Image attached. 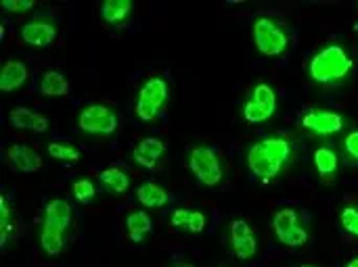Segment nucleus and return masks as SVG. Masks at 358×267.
<instances>
[{
  "label": "nucleus",
  "mask_w": 358,
  "mask_h": 267,
  "mask_svg": "<svg viewBox=\"0 0 358 267\" xmlns=\"http://www.w3.org/2000/svg\"><path fill=\"white\" fill-rule=\"evenodd\" d=\"M352 69V59L342 46H327L319 50L310 61V77L319 84H331L344 79Z\"/></svg>",
  "instance_id": "obj_1"
},
{
  "label": "nucleus",
  "mask_w": 358,
  "mask_h": 267,
  "mask_svg": "<svg viewBox=\"0 0 358 267\" xmlns=\"http://www.w3.org/2000/svg\"><path fill=\"white\" fill-rule=\"evenodd\" d=\"M168 98V84L164 77H149L136 94V115L141 121H153Z\"/></svg>",
  "instance_id": "obj_2"
},
{
  "label": "nucleus",
  "mask_w": 358,
  "mask_h": 267,
  "mask_svg": "<svg viewBox=\"0 0 358 267\" xmlns=\"http://www.w3.org/2000/svg\"><path fill=\"white\" fill-rule=\"evenodd\" d=\"M189 167L206 186H216L222 180V163L212 146H193L189 155Z\"/></svg>",
  "instance_id": "obj_3"
},
{
  "label": "nucleus",
  "mask_w": 358,
  "mask_h": 267,
  "mask_svg": "<svg viewBox=\"0 0 358 267\" xmlns=\"http://www.w3.org/2000/svg\"><path fill=\"white\" fill-rule=\"evenodd\" d=\"M254 42L258 46V50L266 56H277L281 54L287 44H289V38L287 33L268 17H260L256 23H254Z\"/></svg>",
  "instance_id": "obj_4"
},
{
  "label": "nucleus",
  "mask_w": 358,
  "mask_h": 267,
  "mask_svg": "<svg viewBox=\"0 0 358 267\" xmlns=\"http://www.w3.org/2000/svg\"><path fill=\"white\" fill-rule=\"evenodd\" d=\"M78 128L86 134L109 136L117 130V115L105 105H88L78 117Z\"/></svg>",
  "instance_id": "obj_5"
},
{
  "label": "nucleus",
  "mask_w": 358,
  "mask_h": 267,
  "mask_svg": "<svg viewBox=\"0 0 358 267\" xmlns=\"http://www.w3.org/2000/svg\"><path fill=\"white\" fill-rule=\"evenodd\" d=\"M277 111V94L268 84H258L252 92V98L243 107V117L250 123H262Z\"/></svg>",
  "instance_id": "obj_6"
},
{
  "label": "nucleus",
  "mask_w": 358,
  "mask_h": 267,
  "mask_svg": "<svg viewBox=\"0 0 358 267\" xmlns=\"http://www.w3.org/2000/svg\"><path fill=\"white\" fill-rule=\"evenodd\" d=\"M302 125L310 132H315L317 136H329V134H338L344 128V117L336 111H327V109H310L308 113H304L302 117Z\"/></svg>",
  "instance_id": "obj_7"
},
{
  "label": "nucleus",
  "mask_w": 358,
  "mask_h": 267,
  "mask_svg": "<svg viewBox=\"0 0 358 267\" xmlns=\"http://www.w3.org/2000/svg\"><path fill=\"white\" fill-rule=\"evenodd\" d=\"M248 167H250V171L254 176H258L262 180H271L275 176H279L281 169H283V165L271 157V153L264 148L262 142L252 144V148L248 153Z\"/></svg>",
  "instance_id": "obj_8"
},
{
  "label": "nucleus",
  "mask_w": 358,
  "mask_h": 267,
  "mask_svg": "<svg viewBox=\"0 0 358 267\" xmlns=\"http://www.w3.org/2000/svg\"><path fill=\"white\" fill-rule=\"evenodd\" d=\"M6 159L15 171L36 174L42 169V157L27 144H10L6 151Z\"/></svg>",
  "instance_id": "obj_9"
},
{
  "label": "nucleus",
  "mask_w": 358,
  "mask_h": 267,
  "mask_svg": "<svg viewBox=\"0 0 358 267\" xmlns=\"http://www.w3.org/2000/svg\"><path fill=\"white\" fill-rule=\"evenodd\" d=\"M231 245H233V251L239 259H252L256 255V249H258V243L254 238V232L252 228L248 226V222L243 220H235L231 224Z\"/></svg>",
  "instance_id": "obj_10"
},
{
  "label": "nucleus",
  "mask_w": 358,
  "mask_h": 267,
  "mask_svg": "<svg viewBox=\"0 0 358 267\" xmlns=\"http://www.w3.org/2000/svg\"><path fill=\"white\" fill-rule=\"evenodd\" d=\"M164 153H166V144L159 138H143L134 146L132 159H134L136 165H141V167H145L149 171H155L162 157H164Z\"/></svg>",
  "instance_id": "obj_11"
},
{
  "label": "nucleus",
  "mask_w": 358,
  "mask_h": 267,
  "mask_svg": "<svg viewBox=\"0 0 358 267\" xmlns=\"http://www.w3.org/2000/svg\"><path fill=\"white\" fill-rule=\"evenodd\" d=\"M21 40L29 46H48L57 38V25L44 19H34L21 25Z\"/></svg>",
  "instance_id": "obj_12"
},
{
  "label": "nucleus",
  "mask_w": 358,
  "mask_h": 267,
  "mask_svg": "<svg viewBox=\"0 0 358 267\" xmlns=\"http://www.w3.org/2000/svg\"><path fill=\"white\" fill-rule=\"evenodd\" d=\"M42 226L59 230L65 234V230L71 226V207L67 201L63 199H50L44 207V218H42Z\"/></svg>",
  "instance_id": "obj_13"
},
{
  "label": "nucleus",
  "mask_w": 358,
  "mask_h": 267,
  "mask_svg": "<svg viewBox=\"0 0 358 267\" xmlns=\"http://www.w3.org/2000/svg\"><path fill=\"white\" fill-rule=\"evenodd\" d=\"M8 121L17 130H31L38 134H44L48 130V119L42 113L31 111L27 107H15L8 115Z\"/></svg>",
  "instance_id": "obj_14"
},
{
  "label": "nucleus",
  "mask_w": 358,
  "mask_h": 267,
  "mask_svg": "<svg viewBox=\"0 0 358 267\" xmlns=\"http://www.w3.org/2000/svg\"><path fill=\"white\" fill-rule=\"evenodd\" d=\"M27 77H29L27 65L23 61L8 59V61H4L2 71H0V90L2 92H13V90L21 88L27 82Z\"/></svg>",
  "instance_id": "obj_15"
},
{
  "label": "nucleus",
  "mask_w": 358,
  "mask_h": 267,
  "mask_svg": "<svg viewBox=\"0 0 358 267\" xmlns=\"http://www.w3.org/2000/svg\"><path fill=\"white\" fill-rule=\"evenodd\" d=\"M136 197H138L141 205L147 207V209H162V207H166L168 201H170L168 190H166L164 186H159L157 182H153V180L143 182V184L138 186V190H136Z\"/></svg>",
  "instance_id": "obj_16"
},
{
  "label": "nucleus",
  "mask_w": 358,
  "mask_h": 267,
  "mask_svg": "<svg viewBox=\"0 0 358 267\" xmlns=\"http://www.w3.org/2000/svg\"><path fill=\"white\" fill-rule=\"evenodd\" d=\"M132 10V0H105L101 4V19L109 25L124 21Z\"/></svg>",
  "instance_id": "obj_17"
},
{
  "label": "nucleus",
  "mask_w": 358,
  "mask_h": 267,
  "mask_svg": "<svg viewBox=\"0 0 358 267\" xmlns=\"http://www.w3.org/2000/svg\"><path fill=\"white\" fill-rule=\"evenodd\" d=\"M126 228H128V234H130V241L132 243H141L153 228V222L149 218V213L145 211H132L128 218H126Z\"/></svg>",
  "instance_id": "obj_18"
},
{
  "label": "nucleus",
  "mask_w": 358,
  "mask_h": 267,
  "mask_svg": "<svg viewBox=\"0 0 358 267\" xmlns=\"http://www.w3.org/2000/svg\"><path fill=\"white\" fill-rule=\"evenodd\" d=\"M40 92L44 96H65L69 92V82L63 73L59 71H46L40 82Z\"/></svg>",
  "instance_id": "obj_19"
},
{
  "label": "nucleus",
  "mask_w": 358,
  "mask_h": 267,
  "mask_svg": "<svg viewBox=\"0 0 358 267\" xmlns=\"http://www.w3.org/2000/svg\"><path fill=\"white\" fill-rule=\"evenodd\" d=\"M99 180H101V184H103L107 190H111V192H115V194L126 192L128 186H130L128 176H126L120 167H109V169L101 171V174H99Z\"/></svg>",
  "instance_id": "obj_20"
},
{
  "label": "nucleus",
  "mask_w": 358,
  "mask_h": 267,
  "mask_svg": "<svg viewBox=\"0 0 358 267\" xmlns=\"http://www.w3.org/2000/svg\"><path fill=\"white\" fill-rule=\"evenodd\" d=\"M338 163H340L338 161V155L331 148L321 146V148L315 151V167H317V171L323 178H331L338 171Z\"/></svg>",
  "instance_id": "obj_21"
},
{
  "label": "nucleus",
  "mask_w": 358,
  "mask_h": 267,
  "mask_svg": "<svg viewBox=\"0 0 358 267\" xmlns=\"http://www.w3.org/2000/svg\"><path fill=\"white\" fill-rule=\"evenodd\" d=\"M40 247L44 249L46 255H52V257L59 255L63 251V247H65L63 232L42 226V230H40Z\"/></svg>",
  "instance_id": "obj_22"
},
{
  "label": "nucleus",
  "mask_w": 358,
  "mask_h": 267,
  "mask_svg": "<svg viewBox=\"0 0 358 267\" xmlns=\"http://www.w3.org/2000/svg\"><path fill=\"white\" fill-rule=\"evenodd\" d=\"M262 144H264V148L271 153V157L275 159V161H279L283 167H285V163L289 161V157H292V144L285 140V138H264V140H260Z\"/></svg>",
  "instance_id": "obj_23"
},
{
  "label": "nucleus",
  "mask_w": 358,
  "mask_h": 267,
  "mask_svg": "<svg viewBox=\"0 0 358 267\" xmlns=\"http://www.w3.org/2000/svg\"><path fill=\"white\" fill-rule=\"evenodd\" d=\"M46 151L52 159H59V161H78L80 159L78 146L67 144V142H50Z\"/></svg>",
  "instance_id": "obj_24"
},
{
  "label": "nucleus",
  "mask_w": 358,
  "mask_h": 267,
  "mask_svg": "<svg viewBox=\"0 0 358 267\" xmlns=\"http://www.w3.org/2000/svg\"><path fill=\"white\" fill-rule=\"evenodd\" d=\"M294 226H298V213L294 209H281V211L275 213L273 228H275L277 236L283 234V232H287V230H292Z\"/></svg>",
  "instance_id": "obj_25"
},
{
  "label": "nucleus",
  "mask_w": 358,
  "mask_h": 267,
  "mask_svg": "<svg viewBox=\"0 0 358 267\" xmlns=\"http://www.w3.org/2000/svg\"><path fill=\"white\" fill-rule=\"evenodd\" d=\"M71 192H73V199H76L80 205H88V203L94 199V194H96L94 184H92L88 178L76 180V182H73V186H71Z\"/></svg>",
  "instance_id": "obj_26"
},
{
  "label": "nucleus",
  "mask_w": 358,
  "mask_h": 267,
  "mask_svg": "<svg viewBox=\"0 0 358 267\" xmlns=\"http://www.w3.org/2000/svg\"><path fill=\"white\" fill-rule=\"evenodd\" d=\"M277 238H279L283 245H287V247H302V245H306V241H308V232H306L302 226H294L292 230L279 234Z\"/></svg>",
  "instance_id": "obj_27"
},
{
  "label": "nucleus",
  "mask_w": 358,
  "mask_h": 267,
  "mask_svg": "<svg viewBox=\"0 0 358 267\" xmlns=\"http://www.w3.org/2000/svg\"><path fill=\"white\" fill-rule=\"evenodd\" d=\"M0 249L6 247V238H8V232H10V209H8V201L6 197H0Z\"/></svg>",
  "instance_id": "obj_28"
},
{
  "label": "nucleus",
  "mask_w": 358,
  "mask_h": 267,
  "mask_svg": "<svg viewBox=\"0 0 358 267\" xmlns=\"http://www.w3.org/2000/svg\"><path fill=\"white\" fill-rule=\"evenodd\" d=\"M340 222H342V228H344L348 234H352V236H357L358 238V209H355V207L342 209Z\"/></svg>",
  "instance_id": "obj_29"
},
{
  "label": "nucleus",
  "mask_w": 358,
  "mask_h": 267,
  "mask_svg": "<svg viewBox=\"0 0 358 267\" xmlns=\"http://www.w3.org/2000/svg\"><path fill=\"white\" fill-rule=\"evenodd\" d=\"M203 228H206V215L201 211H191V215H189V220L185 224V230L193 232V234H199V232H203Z\"/></svg>",
  "instance_id": "obj_30"
},
{
  "label": "nucleus",
  "mask_w": 358,
  "mask_h": 267,
  "mask_svg": "<svg viewBox=\"0 0 358 267\" xmlns=\"http://www.w3.org/2000/svg\"><path fill=\"white\" fill-rule=\"evenodd\" d=\"M2 8L6 13H25L34 8V2L31 0H2Z\"/></svg>",
  "instance_id": "obj_31"
},
{
  "label": "nucleus",
  "mask_w": 358,
  "mask_h": 267,
  "mask_svg": "<svg viewBox=\"0 0 358 267\" xmlns=\"http://www.w3.org/2000/svg\"><path fill=\"white\" fill-rule=\"evenodd\" d=\"M189 215H191V209H176V211L172 213L170 226H172V228H185Z\"/></svg>",
  "instance_id": "obj_32"
},
{
  "label": "nucleus",
  "mask_w": 358,
  "mask_h": 267,
  "mask_svg": "<svg viewBox=\"0 0 358 267\" xmlns=\"http://www.w3.org/2000/svg\"><path fill=\"white\" fill-rule=\"evenodd\" d=\"M344 148L348 151V155H350V157L358 159V130L357 132H350V134L346 136V140H344Z\"/></svg>",
  "instance_id": "obj_33"
},
{
  "label": "nucleus",
  "mask_w": 358,
  "mask_h": 267,
  "mask_svg": "<svg viewBox=\"0 0 358 267\" xmlns=\"http://www.w3.org/2000/svg\"><path fill=\"white\" fill-rule=\"evenodd\" d=\"M346 267H358V257L357 259H352V261H350V264H348Z\"/></svg>",
  "instance_id": "obj_34"
},
{
  "label": "nucleus",
  "mask_w": 358,
  "mask_h": 267,
  "mask_svg": "<svg viewBox=\"0 0 358 267\" xmlns=\"http://www.w3.org/2000/svg\"><path fill=\"white\" fill-rule=\"evenodd\" d=\"M174 267H193V266H191V264H176Z\"/></svg>",
  "instance_id": "obj_35"
},
{
  "label": "nucleus",
  "mask_w": 358,
  "mask_h": 267,
  "mask_svg": "<svg viewBox=\"0 0 358 267\" xmlns=\"http://www.w3.org/2000/svg\"><path fill=\"white\" fill-rule=\"evenodd\" d=\"M300 267H313V266H300Z\"/></svg>",
  "instance_id": "obj_36"
}]
</instances>
